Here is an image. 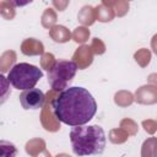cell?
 Listing matches in <instances>:
<instances>
[{
	"instance_id": "6",
	"label": "cell",
	"mask_w": 157,
	"mask_h": 157,
	"mask_svg": "<svg viewBox=\"0 0 157 157\" xmlns=\"http://www.w3.org/2000/svg\"><path fill=\"white\" fill-rule=\"evenodd\" d=\"M0 147H1V157H16L17 148L15 147L13 144L2 140L0 142Z\"/></svg>"
},
{
	"instance_id": "1",
	"label": "cell",
	"mask_w": 157,
	"mask_h": 157,
	"mask_svg": "<svg viewBox=\"0 0 157 157\" xmlns=\"http://www.w3.org/2000/svg\"><path fill=\"white\" fill-rule=\"evenodd\" d=\"M53 113L59 121L70 125H86L97 113L93 96L83 87H67L61 91L52 103Z\"/></svg>"
},
{
	"instance_id": "4",
	"label": "cell",
	"mask_w": 157,
	"mask_h": 157,
	"mask_svg": "<svg viewBox=\"0 0 157 157\" xmlns=\"http://www.w3.org/2000/svg\"><path fill=\"white\" fill-rule=\"evenodd\" d=\"M78 66L71 60H56L48 69V83L54 91H64L72 81Z\"/></svg>"
},
{
	"instance_id": "3",
	"label": "cell",
	"mask_w": 157,
	"mask_h": 157,
	"mask_svg": "<svg viewBox=\"0 0 157 157\" xmlns=\"http://www.w3.org/2000/svg\"><path fill=\"white\" fill-rule=\"evenodd\" d=\"M42 77L43 71L38 66L28 63H18L13 65L7 74V81L12 85V87L22 91L34 88Z\"/></svg>"
},
{
	"instance_id": "2",
	"label": "cell",
	"mask_w": 157,
	"mask_h": 157,
	"mask_svg": "<svg viewBox=\"0 0 157 157\" xmlns=\"http://www.w3.org/2000/svg\"><path fill=\"white\" fill-rule=\"evenodd\" d=\"M70 142L76 156H96L103 153L105 148V134L99 125L72 126Z\"/></svg>"
},
{
	"instance_id": "5",
	"label": "cell",
	"mask_w": 157,
	"mask_h": 157,
	"mask_svg": "<svg viewBox=\"0 0 157 157\" xmlns=\"http://www.w3.org/2000/svg\"><path fill=\"white\" fill-rule=\"evenodd\" d=\"M45 101L44 93L39 88H29L20 94V103L23 109H39Z\"/></svg>"
}]
</instances>
